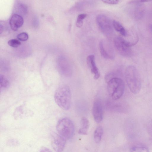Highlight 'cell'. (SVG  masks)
<instances>
[{
  "label": "cell",
  "mask_w": 152,
  "mask_h": 152,
  "mask_svg": "<svg viewBox=\"0 0 152 152\" xmlns=\"http://www.w3.org/2000/svg\"><path fill=\"white\" fill-rule=\"evenodd\" d=\"M125 75L126 80L130 91L134 94L138 93L141 87V81L139 73L133 65L126 68Z\"/></svg>",
  "instance_id": "cell-1"
},
{
  "label": "cell",
  "mask_w": 152,
  "mask_h": 152,
  "mask_svg": "<svg viewBox=\"0 0 152 152\" xmlns=\"http://www.w3.org/2000/svg\"><path fill=\"white\" fill-rule=\"evenodd\" d=\"M54 98L57 105L64 110H68L71 105V93L69 87L66 85L61 86L56 91Z\"/></svg>",
  "instance_id": "cell-2"
},
{
  "label": "cell",
  "mask_w": 152,
  "mask_h": 152,
  "mask_svg": "<svg viewBox=\"0 0 152 152\" xmlns=\"http://www.w3.org/2000/svg\"><path fill=\"white\" fill-rule=\"evenodd\" d=\"M125 90V85L123 80L120 78L114 77L107 82V90L112 99L115 100L123 96Z\"/></svg>",
  "instance_id": "cell-3"
},
{
  "label": "cell",
  "mask_w": 152,
  "mask_h": 152,
  "mask_svg": "<svg viewBox=\"0 0 152 152\" xmlns=\"http://www.w3.org/2000/svg\"><path fill=\"white\" fill-rule=\"evenodd\" d=\"M58 134L66 140L71 138L75 131L74 126L72 121L67 118L60 119L56 126Z\"/></svg>",
  "instance_id": "cell-4"
},
{
  "label": "cell",
  "mask_w": 152,
  "mask_h": 152,
  "mask_svg": "<svg viewBox=\"0 0 152 152\" xmlns=\"http://www.w3.org/2000/svg\"><path fill=\"white\" fill-rule=\"evenodd\" d=\"M114 42L115 48L118 53L125 57H129L131 56V47L135 45L120 37H115Z\"/></svg>",
  "instance_id": "cell-5"
},
{
  "label": "cell",
  "mask_w": 152,
  "mask_h": 152,
  "mask_svg": "<svg viewBox=\"0 0 152 152\" xmlns=\"http://www.w3.org/2000/svg\"><path fill=\"white\" fill-rule=\"evenodd\" d=\"M96 21L100 29L105 35L109 36L113 33V22L106 16L100 15L96 17Z\"/></svg>",
  "instance_id": "cell-6"
},
{
  "label": "cell",
  "mask_w": 152,
  "mask_h": 152,
  "mask_svg": "<svg viewBox=\"0 0 152 152\" xmlns=\"http://www.w3.org/2000/svg\"><path fill=\"white\" fill-rule=\"evenodd\" d=\"M59 70L64 76L70 77L72 75V69L71 66L67 60L64 57H60L58 60Z\"/></svg>",
  "instance_id": "cell-7"
},
{
  "label": "cell",
  "mask_w": 152,
  "mask_h": 152,
  "mask_svg": "<svg viewBox=\"0 0 152 152\" xmlns=\"http://www.w3.org/2000/svg\"><path fill=\"white\" fill-rule=\"evenodd\" d=\"M92 114L94 119L97 123L101 122L103 117L102 105L99 100H96L94 102L92 107Z\"/></svg>",
  "instance_id": "cell-8"
},
{
  "label": "cell",
  "mask_w": 152,
  "mask_h": 152,
  "mask_svg": "<svg viewBox=\"0 0 152 152\" xmlns=\"http://www.w3.org/2000/svg\"><path fill=\"white\" fill-rule=\"evenodd\" d=\"M53 137L51 142L53 149L57 152L62 151L65 146L66 139L58 133Z\"/></svg>",
  "instance_id": "cell-9"
},
{
  "label": "cell",
  "mask_w": 152,
  "mask_h": 152,
  "mask_svg": "<svg viewBox=\"0 0 152 152\" xmlns=\"http://www.w3.org/2000/svg\"><path fill=\"white\" fill-rule=\"evenodd\" d=\"M87 64L91 69V72L94 74V78L98 79L100 76V73L95 62V57L93 55L88 56L86 58Z\"/></svg>",
  "instance_id": "cell-10"
},
{
  "label": "cell",
  "mask_w": 152,
  "mask_h": 152,
  "mask_svg": "<svg viewBox=\"0 0 152 152\" xmlns=\"http://www.w3.org/2000/svg\"><path fill=\"white\" fill-rule=\"evenodd\" d=\"M23 22V18L20 15L15 14L10 19L9 24L12 30L16 31L22 26Z\"/></svg>",
  "instance_id": "cell-11"
},
{
  "label": "cell",
  "mask_w": 152,
  "mask_h": 152,
  "mask_svg": "<svg viewBox=\"0 0 152 152\" xmlns=\"http://www.w3.org/2000/svg\"><path fill=\"white\" fill-rule=\"evenodd\" d=\"M81 127L79 129L78 133L81 135H87L90 126L88 120L85 117H82L81 120Z\"/></svg>",
  "instance_id": "cell-12"
},
{
  "label": "cell",
  "mask_w": 152,
  "mask_h": 152,
  "mask_svg": "<svg viewBox=\"0 0 152 152\" xmlns=\"http://www.w3.org/2000/svg\"><path fill=\"white\" fill-rule=\"evenodd\" d=\"M103 134L102 126H97L94 130V140L96 143H99L101 141Z\"/></svg>",
  "instance_id": "cell-13"
},
{
  "label": "cell",
  "mask_w": 152,
  "mask_h": 152,
  "mask_svg": "<svg viewBox=\"0 0 152 152\" xmlns=\"http://www.w3.org/2000/svg\"><path fill=\"white\" fill-rule=\"evenodd\" d=\"M113 28L116 31L123 36H126L127 34L125 29L118 22L114 20L113 21Z\"/></svg>",
  "instance_id": "cell-14"
},
{
  "label": "cell",
  "mask_w": 152,
  "mask_h": 152,
  "mask_svg": "<svg viewBox=\"0 0 152 152\" xmlns=\"http://www.w3.org/2000/svg\"><path fill=\"white\" fill-rule=\"evenodd\" d=\"M99 46L100 52L103 57L105 58L110 60H113L114 58L113 56L108 53L105 49L102 41H101L99 42Z\"/></svg>",
  "instance_id": "cell-15"
},
{
  "label": "cell",
  "mask_w": 152,
  "mask_h": 152,
  "mask_svg": "<svg viewBox=\"0 0 152 152\" xmlns=\"http://www.w3.org/2000/svg\"><path fill=\"white\" fill-rule=\"evenodd\" d=\"M0 89L8 88L9 86V82L7 79L4 75H1L0 76Z\"/></svg>",
  "instance_id": "cell-16"
},
{
  "label": "cell",
  "mask_w": 152,
  "mask_h": 152,
  "mask_svg": "<svg viewBox=\"0 0 152 152\" xmlns=\"http://www.w3.org/2000/svg\"><path fill=\"white\" fill-rule=\"evenodd\" d=\"M87 15L86 14H81L79 15L77 18L76 25L79 28L81 27L83 25V20L86 17Z\"/></svg>",
  "instance_id": "cell-17"
},
{
  "label": "cell",
  "mask_w": 152,
  "mask_h": 152,
  "mask_svg": "<svg viewBox=\"0 0 152 152\" xmlns=\"http://www.w3.org/2000/svg\"><path fill=\"white\" fill-rule=\"evenodd\" d=\"M8 45L11 47L17 48L21 45V42L18 40L12 39L10 40L8 42Z\"/></svg>",
  "instance_id": "cell-18"
},
{
  "label": "cell",
  "mask_w": 152,
  "mask_h": 152,
  "mask_svg": "<svg viewBox=\"0 0 152 152\" xmlns=\"http://www.w3.org/2000/svg\"><path fill=\"white\" fill-rule=\"evenodd\" d=\"M130 151L131 152H148L147 148L143 147H134L132 148Z\"/></svg>",
  "instance_id": "cell-19"
},
{
  "label": "cell",
  "mask_w": 152,
  "mask_h": 152,
  "mask_svg": "<svg viewBox=\"0 0 152 152\" xmlns=\"http://www.w3.org/2000/svg\"><path fill=\"white\" fill-rule=\"evenodd\" d=\"M17 37L19 40L22 41H26L28 37V34L26 32H22L19 34Z\"/></svg>",
  "instance_id": "cell-20"
},
{
  "label": "cell",
  "mask_w": 152,
  "mask_h": 152,
  "mask_svg": "<svg viewBox=\"0 0 152 152\" xmlns=\"http://www.w3.org/2000/svg\"><path fill=\"white\" fill-rule=\"evenodd\" d=\"M18 7L20 12L23 15L26 14L27 12V7L25 5L22 4H19Z\"/></svg>",
  "instance_id": "cell-21"
},
{
  "label": "cell",
  "mask_w": 152,
  "mask_h": 152,
  "mask_svg": "<svg viewBox=\"0 0 152 152\" xmlns=\"http://www.w3.org/2000/svg\"><path fill=\"white\" fill-rule=\"evenodd\" d=\"M103 2L110 4H117L119 0H101Z\"/></svg>",
  "instance_id": "cell-22"
},
{
  "label": "cell",
  "mask_w": 152,
  "mask_h": 152,
  "mask_svg": "<svg viewBox=\"0 0 152 152\" xmlns=\"http://www.w3.org/2000/svg\"><path fill=\"white\" fill-rule=\"evenodd\" d=\"M148 129L150 134L152 136V120L150 122L148 125Z\"/></svg>",
  "instance_id": "cell-23"
},
{
  "label": "cell",
  "mask_w": 152,
  "mask_h": 152,
  "mask_svg": "<svg viewBox=\"0 0 152 152\" xmlns=\"http://www.w3.org/2000/svg\"><path fill=\"white\" fill-rule=\"evenodd\" d=\"M152 0H138V3H143L152 1Z\"/></svg>",
  "instance_id": "cell-24"
},
{
  "label": "cell",
  "mask_w": 152,
  "mask_h": 152,
  "mask_svg": "<svg viewBox=\"0 0 152 152\" xmlns=\"http://www.w3.org/2000/svg\"><path fill=\"white\" fill-rule=\"evenodd\" d=\"M41 150V151H50L49 149L45 148H42Z\"/></svg>",
  "instance_id": "cell-25"
},
{
  "label": "cell",
  "mask_w": 152,
  "mask_h": 152,
  "mask_svg": "<svg viewBox=\"0 0 152 152\" xmlns=\"http://www.w3.org/2000/svg\"><path fill=\"white\" fill-rule=\"evenodd\" d=\"M150 28L151 32H152V24L150 25Z\"/></svg>",
  "instance_id": "cell-26"
}]
</instances>
